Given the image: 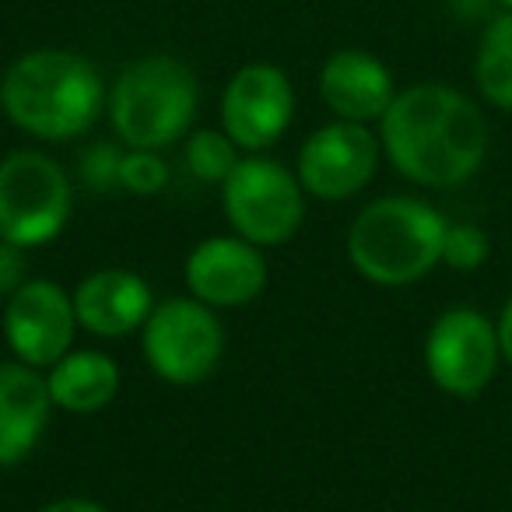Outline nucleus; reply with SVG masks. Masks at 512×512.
<instances>
[{
  "label": "nucleus",
  "instance_id": "f257e3e1",
  "mask_svg": "<svg viewBox=\"0 0 512 512\" xmlns=\"http://www.w3.org/2000/svg\"><path fill=\"white\" fill-rule=\"evenodd\" d=\"M379 144L404 179L425 190H456L488 158V120L467 92L421 81L393 95L379 120Z\"/></svg>",
  "mask_w": 512,
  "mask_h": 512
},
{
  "label": "nucleus",
  "instance_id": "f03ea898",
  "mask_svg": "<svg viewBox=\"0 0 512 512\" xmlns=\"http://www.w3.org/2000/svg\"><path fill=\"white\" fill-rule=\"evenodd\" d=\"M0 109L39 141H74L106 109V81L81 53L32 50L0 78Z\"/></svg>",
  "mask_w": 512,
  "mask_h": 512
},
{
  "label": "nucleus",
  "instance_id": "7ed1b4c3",
  "mask_svg": "<svg viewBox=\"0 0 512 512\" xmlns=\"http://www.w3.org/2000/svg\"><path fill=\"white\" fill-rule=\"evenodd\" d=\"M449 221L421 197H379L355 214L348 228V260L379 288H407L442 264Z\"/></svg>",
  "mask_w": 512,
  "mask_h": 512
},
{
  "label": "nucleus",
  "instance_id": "20e7f679",
  "mask_svg": "<svg viewBox=\"0 0 512 512\" xmlns=\"http://www.w3.org/2000/svg\"><path fill=\"white\" fill-rule=\"evenodd\" d=\"M200 88L176 57L151 53L116 74L109 88V120L127 148L162 151L190 134Z\"/></svg>",
  "mask_w": 512,
  "mask_h": 512
},
{
  "label": "nucleus",
  "instance_id": "39448f33",
  "mask_svg": "<svg viewBox=\"0 0 512 512\" xmlns=\"http://www.w3.org/2000/svg\"><path fill=\"white\" fill-rule=\"evenodd\" d=\"M306 197L299 176L264 155H246L221 183V207L228 228L260 249L285 246L306 221Z\"/></svg>",
  "mask_w": 512,
  "mask_h": 512
},
{
  "label": "nucleus",
  "instance_id": "423d86ee",
  "mask_svg": "<svg viewBox=\"0 0 512 512\" xmlns=\"http://www.w3.org/2000/svg\"><path fill=\"white\" fill-rule=\"evenodd\" d=\"M74 186L64 165L43 151L0 158V239L22 249L53 242L71 221Z\"/></svg>",
  "mask_w": 512,
  "mask_h": 512
},
{
  "label": "nucleus",
  "instance_id": "0eeeda50",
  "mask_svg": "<svg viewBox=\"0 0 512 512\" xmlns=\"http://www.w3.org/2000/svg\"><path fill=\"white\" fill-rule=\"evenodd\" d=\"M144 362L162 383L197 386L214 376L225 355V327L193 295L155 302L148 323L141 327Z\"/></svg>",
  "mask_w": 512,
  "mask_h": 512
},
{
  "label": "nucleus",
  "instance_id": "6e6552de",
  "mask_svg": "<svg viewBox=\"0 0 512 512\" xmlns=\"http://www.w3.org/2000/svg\"><path fill=\"white\" fill-rule=\"evenodd\" d=\"M502 362L495 320L474 306H453L435 316L425 334V372L442 393L460 400L481 397Z\"/></svg>",
  "mask_w": 512,
  "mask_h": 512
},
{
  "label": "nucleus",
  "instance_id": "1a4fd4ad",
  "mask_svg": "<svg viewBox=\"0 0 512 512\" xmlns=\"http://www.w3.org/2000/svg\"><path fill=\"white\" fill-rule=\"evenodd\" d=\"M383 144L372 134L369 123L334 120L313 130L299 151L302 190L316 200H351L376 179Z\"/></svg>",
  "mask_w": 512,
  "mask_h": 512
},
{
  "label": "nucleus",
  "instance_id": "9d476101",
  "mask_svg": "<svg viewBox=\"0 0 512 512\" xmlns=\"http://www.w3.org/2000/svg\"><path fill=\"white\" fill-rule=\"evenodd\" d=\"M78 313H74V295L50 278H29L11 299H4V341L11 358L32 365V369H50L78 337Z\"/></svg>",
  "mask_w": 512,
  "mask_h": 512
},
{
  "label": "nucleus",
  "instance_id": "9b49d317",
  "mask_svg": "<svg viewBox=\"0 0 512 512\" xmlns=\"http://www.w3.org/2000/svg\"><path fill=\"white\" fill-rule=\"evenodd\" d=\"M292 116L295 88L274 64L239 67L221 95V130L249 155L274 148L292 127Z\"/></svg>",
  "mask_w": 512,
  "mask_h": 512
},
{
  "label": "nucleus",
  "instance_id": "f8f14e48",
  "mask_svg": "<svg viewBox=\"0 0 512 512\" xmlns=\"http://www.w3.org/2000/svg\"><path fill=\"white\" fill-rule=\"evenodd\" d=\"M186 292L211 309H239L264 295L271 271L260 246L242 235H211L190 249L183 264Z\"/></svg>",
  "mask_w": 512,
  "mask_h": 512
},
{
  "label": "nucleus",
  "instance_id": "ddd939ff",
  "mask_svg": "<svg viewBox=\"0 0 512 512\" xmlns=\"http://www.w3.org/2000/svg\"><path fill=\"white\" fill-rule=\"evenodd\" d=\"M71 295L78 327L92 337H102V341L141 334L151 309H155L151 285L127 267H102V271L85 274Z\"/></svg>",
  "mask_w": 512,
  "mask_h": 512
},
{
  "label": "nucleus",
  "instance_id": "4468645a",
  "mask_svg": "<svg viewBox=\"0 0 512 512\" xmlns=\"http://www.w3.org/2000/svg\"><path fill=\"white\" fill-rule=\"evenodd\" d=\"M46 372L8 358L0 362V467L29 460L53 418Z\"/></svg>",
  "mask_w": 512,
  "mask_h": 512
},
{
  "label": "nucleus",
  "instance_id": "2eb2a0df",
  "mask_svg": "<svg viewBox=\"0 0 512 512\" xmlns=\"http://www.w3.org/2000/svg\"><path fill=\"white\" fill-rule=\"evenodd\" d=\"M393 95L397 85L390 67L365 50H337L320 71V99L337 120L379 123Z\"/></svg>",
  "mask_w": 512,
  "mask_h": 512
},
{
  "label": "nucleus",
  "instance_id": "dca6fc26",
  "mask_svg": "<svg viewBox=\"0 0 512 512\" xmlns=\"http://www.w3.org/2000/svg\"><path fill=\"white\" fill-rule=\"evenodd\" d=\"M46 386L57 411L99 414L120 393V362L99 348H71L46 369Z\"/></svg>",
  "mask_w": 512,
  "mask_h": 512
},
{
  "label": "nucleus",
  "instance_id": "f3484780",
  "mask_svg": "<svg viewBox=\"0 0 512 512\" xmlns=\"http://www.w3.org/2000/svg\"><path fill=\"white\" fill-rule=\"evenodd\" d=\"M474 85L488 106L512 113V11H498L481 29L474 53Z\"/></svg>",
  "mask_w": 512,
  "mask_h": 512
},
{
  "label": "nucleus",
  "instance_id": "a211bd4d",
  "mask_svg": "<svg viewBox=\"0 0 512 512\" xmlns=\"http://www.w3.org/2000/svg\"><path fill=\"white\" fill-rule=\"evenodd\" d=\"M186 169L207 186H221L242 162L239 144L225 134V130H193L183 144Z\"/></svg>",
  "mask_w": 512,
  "mask_h": 512
},
{
  "label": "nucleus",
  "instance_id": "6ab92c4d",
  "mask_svg": "<svg viewBox=\"0 0 512 512\" xmlns=\"http://www.w3.org/2000/svg\"><path fill=\"white\" fill-rule=\"evenodd\" d=\"M488 256H491V239L481 225H474V221H449L446 242H442V264L449 271L474 274L481 271Z\"/></svg>",
  "mask_w": 512,
  "mask_h": 512
},
{
  "label": "nucleus",
  "instance_id": "aec40b11",
  "mask_svg": "<svg viewBox=\"0 0 512 512\" xmlns=\"http://www.w3.org/2000/svg\"><path fill=\"white\" fill-rule=\"evenodd\" d=\"M169 183V165L158 151L130 148L123 151L120 162V190L134 193V197H155Z\"/></svg>",
  "mask_w": 512,
  "mask_h": 512
},
{
  "label": "nucleus",
  "instance_id": "412c9836",
  "mask_svg": "<svg viewBox=\"0 0 512 512\" xmlns=\"http://www.w3.org/2000/svg\"><path fill=\"white\" fill-rule=\"evenodd\" d=\"M120 162H123V151L116 148V144H92V148L78 158L81 183L95 193L120 190Z\"/></svg>",
  "mask_w": 512,
  "mask_h": 512
},
{
  "label": "nucleus",
  "instance_id": "4be33fe9",
  "mask_svg": "<svg viewBox=\"0 0 512 512\" xmlns=\"http://www.w3.org/2000/svg\"><path fill=\"white\" fill-rule=\"evenodd\" d=\"M29 281V249L0 239V299H11Z\"/></svg>",
  "mask_w": 512,
  "mask_h": 512
},
{
  "label": "nucleus",
  "instance_id": "5701e85b",
  "mask_svg": "<svg viewBox=\"0 0 512 512\" xmlns=\"http://www.w3.org/2000/svg\"><path fill=\"white\" fill-rule=\"evenodd\" d=\"M449 11H453L460 22H481L488 25L498 15L495 0H449Z\"/></svg>",
  "mask_w": 512,
  "mask_h": 512
},
{
  "label": "nucleus",
  "instance_id": "b1692460",
  "mask_svg": "<svg viewBox=\"0 0 512 512\" xmlns=\"http://www.w3.org/2000/svg\"><path fill=\"white\" fill-rule=\"evenodd\" d=\"M39 512H109V509L102 502H95V498L64 495V498H53V502H46Z\"/></svg>",
  "mask_w": 512,
  "mask_h": 512
},
{
  "label": "nucleus",
  "instance_id": "393cba45",
  "mask_svg": "<svg viewBox=\"0 0 512 512\" xmlns=\"http://www.w3.org/2000/svg\"><path fill=\"white\" fill-rule=\"evenodd\" d=\"M495 330H498V348H502V362L512 365V295L505 299L502 313H498Z\"/></svg>",
  "mask_w": 512,
  "mask_h": 512
},
{
  "label": "nucleus",
  "instance_id": "a878e982",
  "mask_svg": "<svg viewBox=\"0 0 512 512\" xmlns=\"http://www.w3.org/2000/svg\"><path fill=\"white\" fill-rule=\"evenodd\" d=\"M498 4V11H512V0H495Z\"/></svg>",
  "mask_w": 512,
  "mask_h": 512
},
{
  "label": "nucleus",
  "instance_id": "bb28decb",
  "mask_svg": "<svg viewBox=\"0 0 512 512\" xmlns=\"http://www.w3.org/2000/svg\"><path fill=\"white\" fill-rule=\"evenodd\" d=\"M509 425H512V411H509Z\"/></svg>",
  "mask_w": 512,
  "mask_h": 512
}]
</instances>
